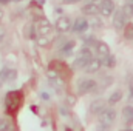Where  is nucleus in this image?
Segmentation results:
<instances>
[{
	"label": "nucleus",
	"instance_id": "bb28decb",
	"mask_svg": "<svg viewBox=\"0 0 133 131\" xmlns=\"http://www.w3.org/2000/svg\"><path fill=\"white\" fill-rule=\"evenodd\" d=\"M129 102L133 103V88H130V93H129Z\"/></svg>",
	"mask_w": 133,
	"mask_h": 131
},
{
	"label": "nucleus",
	"instance_id": "a878e982",
	"mask_svg": "<svg viewBox=\"0 0 133 131\" xmlns=\"http://www.w3.org/2000/svg\"><path fill=\"white\" fill-rule=\"evenodd\" d=\"M79 0H62L64 5H73V3H77Z\"/></svg>",
	"mask_w": 133,
	"mask_h": 131
},
{
	"label": "nucleus",
	"instance_id": "ddd939ff",
	"mask_svg": "<svg viewBox=\"0 0 133 131\" xmlns=\"http://www.w3.org/2000/svg\"><path fill=\"white\" fill-rule=\"evenodd\" d=\"M101 66H102V62H101L99 59H91L87 65H85V69H87V72H98L101 69Z\"/></svg>",
	"mask_w": 133,
	"mask_h": 131
},
{
	"label": "nucleus",
	"instance_id": "2eb2a0df",
	"mask_svg": "<svg viewBox=\"0 0 133 131\" xmlns=\"http://www.w3.org/2000/svg\"><path fill=\"white\" fill-rule=\"evenodd\" d=\"M76 59H81V60H87V62H90V60L93 59V53H91L90 48H84V49L79 51V54H77Z\"/></svg>",
	"mask_w": 133,
	"mask_h": 131
},
{
	"label": "nucleus",
	"instance_id": "39448f33",
	"mask_svg": "<svg viewBox=\"0 0 133 131\" xmlns=\"http://www.w3.org/2000/svg\"><path fill=\"white\" fill-rule=\"evenodd\" d=\"M54 28H56L59 33H66V31H70V30H71V20H70V17H66V16L59 17V19L56 20V23H54Z\"/></svg>",
	"mask_w": 133,
	"mask_h": 131
},
{
	"label": "nucleus",
	"instance_id": "412c9836",
	"mask_svg": "<svg viewBox=\"0 0 133 131\" xmlns=\"http://www.w3.org/2000/svg\"><path fill=\"white\" fill-rule=\"evenodd\" d=\"M124 35H125L127 40H133V23H127L125 25V33H124Z\"/></svg>",
	"mask_w": 133,
	"mask_h": 131
},
{
	"label": "nucleus",
	"instance_id": "e433bc0d",
	"mask_svg": "<svg viewBox=\"0 0 133 131\" xmlns=\"http://www.w3.org/2000/svg\"><path fill=\"white\" fill-rule=\"evenodd\" d=\"M16 2H20V0H16Z\"/></svg>",
	"mask_w": 133,
	"mask_h": 131
},
{
	"label": "nucleus",
	"instance_id": "5701e85b",
	"mask_svg": "<svg viewBox=\"0 0 133 131\" xmlns=\"http://www.w3.org/2000/svg\"><path fill=\"white\" fill-rule=\"evenodd\" d=\"M9 130V122L6 119H0V131H8Z\"/></svg>",
	"mask_w": 133,
	"mask_h": 131
},
{
	"label": "nucleus",
	"instance_id": "c9c22d12",
	"mask_svg": "<svg viewBox=\"0 0 133 131\" xmlns=\"http://www.w3.org/2000/svg\"><path fill=\"white\" fill-rule=\"evenodd\" d=\"M90 2H93V3H95V2H96V0H90Z\"/></svg>",
	"mask_w": 133,
	"mask_h": 131
},
{
	"label": "nucleus",
	"instance_id": "9b49d317",
	"mask_svg": "<svg viewBox=\"0 0 133 131\" xmlns=\"http://www.w3.org/2000/svg\"><path fill=\"white\" fill-rule=\"evenodd\" d=\"M82 12L85 16H96V14H99V6L96 3L90 2V3H87V5L82 6Z\"/></svg>",
	"mask_w": 133,
	"mask_h": 131
},
{
	"label": "nucleus",
	"instance_id": "6ab92c4d",
	"mask_svg": "<svg viewBox=\"0 0 133 131\" xmlns=\"http://www.w3.org/2000/svg\"><path fill=\"white\" fill-rule=\"evenodd\" d=\"M121 11L124 12V16H125L127 19H130V17L133 16V5H132V3H125V5H124V8H122Z\"/></svg>",
	"mask_w": 133,
	"mask_h": 131
},
{
	"label": "nucleus",
	"instance_id": "20e7f679",
	"mask_svg": "<svg viewBox=\"0 0 133 131\" xmlns=\"http://www.w3.org/2000/svg\"><path fill=\"white\" fill-rule=\"evenodd\" d=\"M127 23H129V19L124 16V12H122L121 9H116L115 17H113V26H115L116 30H124Z\"/></svg>",
	"mask_w": 133,
	"mask_h": 131
},
{
	"label": "nucleus",
	"instance_id": "4468645a",
	"mask_svg": "<svg viewBox=\"0 0 133 131\" xmlns=\"http://www.w3.org/2000/svg\"><path fill=\"white\" fill-rule=\"evenodd\" d=\"M5 103H6V108H8L9 111H14V110H17V106H19V100H17V99H12V93H9V94L6 96Z\"/></svg>",
	"mask_w": 133,
	"mask_h": 131
},
{
	"label": "nucleus",
	"instance_id": "b1692460",
	"mask_svg": "<svg viewBox=\"0 0 133 131\" xmlns=\"http://www.w3.org/2000/svg\"><path fill=\"white\" fill-rule=\"evenodd\" d=\"M88 25H93L95 28H101V20L99 19H96L95 16H91V20L88 22Z\"/></svg>",
	"mask_w": 133,
	"mask_h": 131
},
{
	"label": "nucleus",
	"instance_id": "f3484780",
	"mask_svg": "<svg viewBox=\"0 0 133 131\" xmlns=\"http://www.w3.org/2000/svg\"><path fill=\"white\" fill-rule=\"evenodd\" d=\"M51 42H53V37H48V35H39L36 40V43L39 46H48Z\"/></svg>",
	"mask_w": 133,
	"mask_h": 131
},
{
	"label": "nucleus",
	"instance_id": "dca6fc26",
	"mask_svg": "<svg viewBox=\"0 0 133 131\" xmlns=\"http://www.w3.org/2000/svg\"><path fill=\"white\" fill-rule=\"evenodd\" d=\"M74 45H76V43H74V40H68L65 45L61 48V53H62L64 56H70V54L73 53V48H74Z\"/></svg>",
	"mask_w": 133,
	"mask_h": 131
},
{
	"label": "nucleus",
	"instance_id": "393cba45",
	"mask_svg": "<svg viewBox=\"0 0 133 131\" xmlns=\"http://www.w3.org/2000/svg\"><path fill=\"white\" fill-rule=\"evenodd\" d=\"M85 43H87V45H95V46H96V43H98V42L95 40V37H93V35H90V37H87V39H85Z\"/></svg>",
	"mask_w": 133,
	"mask_h": 131
},
{
	"label": "nucleus",
	"instance_id": "4be33fe9",
	"mask_svg": "<svg viewBox=\"0 0 133 131\" xmlns=\"http://www.w3.org/2000/svg\"><path fill=\"white\" fill-rule=\"evenodd\" d=\"M87 63H88L87 60L76 59V60H74V63H73V68H74V69H81V68H85V65H87Z\"/></svg>",
	"mask_w": 133,
	"mask_h": 131
},
{
	"label": "nucleus",
	"instance_id": "9d476101",
	"mask_svg": "<svg viewBox=\"0 0 133 131\" xmlns=\"http://www.w3.org/2000/svg\"><path fill=\"white\" fill-rule=\"evenodd\" d=\"M122 120L127 125H132L133 123V106L132 105H125L122 108Z\"/></svg>",
	"mask_w": 133,
	"mask_h": 131
},
{
	"label": "nucleus",
	"instance_id": "f03ea898",
	"mask_svg": "<svg viewBox=\"0 0 133 131\" xmlns=\"http://www.w3.org/2000/svg\"><path fill=\"white\" fill-rule=\"evenodd\" d=\"M34 30H36V34L37 35H48V34L53 31V25L46 19H40V20L36 22Z\"/></svg>",
	"mask_w": 133,
	"mask_h": 131
},
{
	"label": "nucleus",
	"instance_id": "0eeeda50",
	"mask_svg": "<svg viewBox=\"0 0 133 131\" xmlns=\"http://www.w3.org/2000/svg\"><path fill=\"white\" fill-rule=\"evenodd\" d=\"M99 12L104 17L111 16V12H115V2L113 0H102L99 6Z\"/></svg>",
	"mask_w": 133,
	"mask_h": 131
},
{
	"label": "nucleus",
	"instance_id": "f8f14e48",
	"mask_svg": "<svg viewBox=\"0 0 133 131\" xmlns=\"http://www.w3.org/2000/svg\"><path fill=\"white\" fill-rule=\"evenodd\" d=\"M104 108H105V102H104V100H101V99H96V100H95V102H91V105H90V113L98 116Z\"/></svg>",
	"mask_w": 133,
	"mask_h": 131
},
{
	"label": "nucleus",
	"instance_id": "a211bd4d",
	"mask_svg": "<svg viewBox=\"0 0 133 131\" xmlns=\"http://www.w3.org/2000/svg\"><path fill=\"white\" fill-rule=\"evenodd\" d=\"M121 99H122V93L118 90V91H115V93L108 97V102H107V103H108V105H115V103H118Z\"/></svg>",
	"mask_w": 133,
	"mask_h": 131
},
{
	"label": "nucleus",
	"instance_id": "f257e3e1",
	"mask_svg": "<svg viewBox=\"0 0 133 131\" xmlns=\"http://www.w3.org/2000/svg\"><path fill=\"white\" fill-rule=\"evenodd\" d=\"M98 120H99V123L102 127H108L110 128L115 123V120H116V111L111 110V108H104L98 114Z\"/></svg>",
	"mask_w": 133,
	"mask_h": 131
},
{
	"label": "nucleus",
	"instance_id": "c756f323",
	"mask_svg": "<svg viewBox=\"0 0 133 131\" xmlns=\"http://www.w3.org/2000/svg\"><path fill=\"white\" fill-rule=\"evenodd\" d=\"M9 2H12V0H0V3H3V5H6V3H9Z\"/></svg>",
	"mask_w": 133,
	"mask_h": 131
},
{
	"label": "nucleus",
	"instance_id": "cd10ccee",
	"mask_svg": "<svg viewBox=\"0 0 133 131\" xmlns=\"http://www.w3.org/2000/svg\"><path fill=\"white\" fill-rule=\"evenodd\" d=\"M96 131H108V127H102V125H99Z\"/></svg>",
	"mask_w": 133,
	"mask_h": 131
},
{
	"label": "nucleus",
	"instance_id": "f704fd0d",
	"mask_svg": "<svg viewBox=\"0 0 133 131\" xmlns=\"http://www.w3.org/2000/svg\"><path fill=\"white\" fill-rule=\"evenodd\" d=\"M127 3H132L133 5V0H127Z\"/></svg>",
	"mask_w": 133,
	"mask_h": 131
},
{
	"label": "nucleus",
	"instance_id": "72a5a7b5",
	"mask_svg": "<svg viewBox=\"0 0 133 131\" xmlns=\"http://www.w3.org/2000/svg\"><path fill=\"white\" fill-rule=\"evenodd\" d=\"M2 17H3V12H2V11H0V20H2Z\"/></svg>",
	"mask_w": 133,
	"mask_h": 131
},
{
	"label": "nucleus",
	"instance_id": "2f4dec72",
	"mask_svg": "<svg viewBox=\"0 0 133 131\" xmlns=\"http://www.w3.org/2000/svg\"><path fill=\"white\" fill-rule=\"evenodd\" d=\"M130 85H132V88H133V76H132V79H130Z\"/></svg>",
	"mask_w": 133,
	"mask_h": 131
},
{
	"label": "nucleus",
	"instance_id": "6e6552de",
	"mask_svg": "<svg viewBox=\"0 0 133 131\" xmlns=\"http://www.w3.org/2000/svg\"><path fill=\"white\" fill-rule=\"evenodd\" d=\"M17 77V71L14 69H8V68H3L0 71V86L5 85V82H11Z\"/></svg>",
	"mask_w": 133,
	"mask_h": 131
},
{
	"label": "nucleus",
	"instance_id": "aec40b11",
	"mask_svg": "<svg viewBox=\"0 0 133 131\" xmlns=\"http://www.w3.org/2000/svg\"><path fill=\"white\" fill-rule=\"evenodd\" d=\"M102 63L105 66H108V68H113V66L116 65V57H113V56H107L104 60H101Z\"/></svg>",
	"mask_w": 133,
	"mask_h": 131
},
{
	"label": "nucleus",
	"instance_id": "7c9ffc66",
	"mask_svg": "<svg viewBox=\"0 0 133 131\" xmlns=\"http://www.w3.org/2000/svg\"><path fill=\"white\" fill-rule=\"evenodd\" d=\"M42 97H43V100H48V94H46V93H43V94H42Z\"/></svg>",
	"mask_w": 133,
	"mask_h": 131
},
{
	"label": "nucleus",
	"instance_id": "473e14b6",
	"mask_svg": "<svg viewBox=\"0 0 133 131\" xmlns=\"http://www.w3.org/2000/svg\"><path fill=\"white\" fill-rule=\"evenodd\" d=\"M121 131H132L130 128H124V130H121Z\"/></svg>",
	"mask_w": 133,
	"mask_h": 131
},
{
	"label": "nucleus",
	"instance_id": "1a4fd4ad",
	"mask_svg": "<svg viewBox=\"0 0 133 131\" xmlns=\"http://www.w3.org/2000/svg\"><path fill=\"white\" fill-rule=\"evenodd\" d=\"M95 48H96L98 56L101 57L99 60H104L107 56H110V49H108V45H107V43H104V42H98Z\"/></svg>",
	"mask_w": 133,
	"mask_h": 131
},
{
	"label": "nucleus",
	"instance_id": "423d86ee",
	"mask_svg": "<svg viewBox=\"0 0 133 131\" xmlns=\"http://www.w3.org/2000/svg\"><path fill=\"white\" fill-rule=\"evenodd\" d=\"M88 20L85 19V17H77L76 20H74V23L71 25V30L74 31V33H84V31H87L88 30Z\"/></svg>",
	"mask_w": 133,
	"mask_h": 131
},
{
	"label": "nucleus",
	"instance_id": "7ed1b4c3",
	"mask_svg": "<svg viewBox=\"0 0 133 131\" xmlns=\"http://www.w3.org/2000/svg\"><path fill=\"white\" fill-rule=\"evenodd\" d=\"M95 86H96V82H95V80H91V79H84V80H81L79 85H77V93H79L81 96L88 94V93H91V91L95 90Z\"/></svg>",
	"mask_w": 133,
	"mask_h": 131
},
{
	"label": "nucleus",
	"instance_id": "c85d7f7f",
	"mask_svg": "<svg viewBox=\"0 0 133 131\" xmlns=\"http://www.w3.org/2000/svg\"><path fill=\"white\" fill-rule=\"evenodd\" d=\"M61 113H62V114H64V116H68V114H70V113H68V110H65V108H64V106H62V108H61Z\"/></svg>",
	"mask_w": 133,
	"mask_h": 131
}]
</instances>
